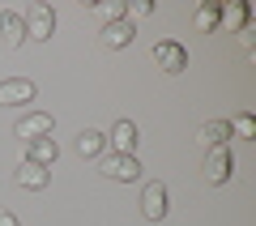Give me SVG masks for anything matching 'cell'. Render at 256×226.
I'll return each mask as SVG.
<instances>
[{"mask_svg":"<svg viewBox=\"0 0 256 226\" xmlns=\"http://www.w3.org/2000/svg\"><path fill=\"white\" fill-rule=\"evenodd\" d=\"M26 158L52 171V162L60 158V145H56V136H38V141H30V154H26Z\"/></svg>","mask_w":256,"mask_h":226,"instance_id":"15","label":"cell"},{"mask_svg":"<svg viewBox=\"0 0 256 226\" xmlns=\"http://www.w3.org/2000/svg\"><path fill=\"white\" fill-rule=\"evenodd\" d=\"M218 18H222V0H205L201 9H196V30L201 34H214L218 30Z\"/></svg>","mask_w":256,"mask_h":226,"instance_id":"16","label":"cell"},{"mask_svg":"<svg viewBox=\"0 0 256 226\" xmlns=\"http://www.w3.org/2000/svg\"><path fill=\"white\" fill-rule=\"evenodd\" d=\"M102 150H107V132H98V128H82L77 132V154L82 158H102Z\"/></svg>","mask_w":256,"mask_h":226,"instance_id":"14","label":"cell"},{"mask_svg":"<svg viewBox=\"0 0 256 226\" xmlns=\"http://www.w3.org/2000/svg\"><path fill=\"white\" fill-rule=\"evenodd\" d=\"M141 214L150 218V222H162L166 218V184H146L141 188Z\"/></svg>","mask_w":256,"mask_h":226,"instance_id":"7","label":"cell"},{"mask_svg":"<svg viewBox=\"0 0 256 226\" xmlns=\"http://www.w3.org/2000/svg\"><path fill=\"white\" fill-rule=\"evenodd\" d=\"M22 22H26V38H34V43H52V34H56V13H52V4H30Z\"/></svg>","mask_w":256,"mask_h":226,"instance_id":"4","label":"cell"},{"mask_svg":"<svg viewBox=\"0 0 256 226\" xmlns=\"http://www.w3.org/2000/svg\"><path fill=\"white\" fill-rule=\"evenodd\" d=\"M132 34H137V30H132V22H107V26H102V34H98V43L107 47V52H120V47H128L132 43Z\"/></svg>","mask_w":256,"mask_h":226,"instance_id":"10","label":"cell"},{"mask_svg":"<svg viewBox=\"0 0 256 226\" xmlns=\"http://www.w3.org/2000/svg\"><path fill=\"white\" fill-rule=\"evenodd\" d=\"M98 13L107 22H124V0H107V4H98Z\"/></svg>","mask_w":256,"mask_h":226,"instance_id":"19","label":"cell"},{"mask_svg":"<svg viewBox=\"0 0 256 226\" xmlns=\"http://www.w3.org/2000/svg\"><path fill=\"white\" fill-rule=\"evenodd\" d=\"M150 60H154V68H162V72H184L188 68V47L184 43H175V38H158L154 43V52H150Z\"/></svg>","mask_w":256,"mask_h":226,"instance_id":"1","label":"cell"},{"mask_svg":"<svg viewBox=\"0 0 256 226\" xmlns=\"http://www.w3.org/2000/svg\"><path fill=\"white\" fill-rule=\"evenodd\" d=\"M107 145H111V154H137V124L132 120H116L107 132Z\"/></svg>","mask_w":256,"mask_h":226,"instance_id":"6","label":"cell"},{"mask_svg":"<svg viewBox=\"0 0 256 226\" xmlns=\"http://www.w3.org/2000/svg\"><path fill=\"white\" fill-rule=\"evenodd\" d=\"M154 13V0H132V4H124V18L132 22V18H150Z\"/></svg>","mask_w":256,"mask_h":226,"instance_id":"18","label":"cell"},{"mask_svg":"<svg viewBox=\"0 0 256 226\" xmlns=\"http://www.w3.org/2000/svg\"><path fill=\"white\" fill-rule=\"evenodd\" d=\"M230 124V136H244V141H256V120L248 116V111H239L235 120H226Z\"/></svg>","mask_w":256,"mask_h":226,"instance_id":"17","label":"cell"},{"mask_svg":"<svg viewBox=\"0 0 256 226\" xmlns=\"http://www.w3.org/2000/svg\"><path fill=\"white\" fill-rule=\"evenodd\" d=\"M196 141H201L205 150H218V145L230 141V124H226V120H205L201 132H196Z\"/></svg>","mask_w":256,"mask_h":226,"instance_id":"13","label":"cell"},{"mask_svg":"<svg viewBox=\"0 0 256 226\" xmlns=\"http://www.w3.org/2000/svg\"><path fill=\"white\" fill-rule=\"evenodd\" d=\"M0 38H4V47H22L26 43V22H22L13 9L0 13Z\"/></svg>","mask_w":256,"mask_h":226,"instance_id":"12","label":"cell"},{"mask_svg":"<svg viewBox=\"0 0 256 226\" xmlns=\"http://www.w3.org/2000/svg\"><path fill=\"white\" fill-rule=\"evenodd\" d=\"M201 175L205 184H214V188H222V184L235 175V158H230L226 145H218V150H205V162H201Z\"/></svg>","mask_w":256,"mask_h":226,"instance_id":"2","label":"cell"},{"mask_svg":"<svg viewBox=\"0 0 256 226\" xmlns=\"http://www.w3.org/2000/svg\"><path fill=\"white\" fill-rule=\"evenodd\" d=\"M30 98H34V82H30V77L0 82V107H18V102H30Z\"/></svg>","mask_w":256,"mask_h":226,"instance_id":"9","label":"cell"},{"mask_svg":"<svg viewBox=\"0 0 256 226\" xmlns=\"http://www.w3.org/2000/svg\"><path fill=\"white\" fill-rule=\"evenodd\" d=\"M13 136H22V141H38V136H52V116L47 111H26V116L18 120V128H13Z\"/></svg>","mask_w":256,"mask_h":226,"instance_id":"5","label":"cell"},{"mask_svg":"<svg viewBox=\"0 0 256 226\" xmlns=\"http://www.w3.org/2000/svg\"><path fill=\"white\" fill-rule=\"evenodd\" d=\"M248 18H252V9H248L244 0H226L222 18H218V30L222 34H239V30H248Z\"/></svg>","mask_w":256,"mask_h":226,"instance_id":"8","label":"cell"},{"mask_svg":"<svg viewBox=\"0 0 256 226\" xmlns=\"http://www.w3.org/2000/svg\"><path fill=\"white\" fill-rule=\"evenodd\" d=\"M98 171L107 175V180H116V184H137V180H141V162H137V154H102Z\"/></svg>","mask_w":256,"mask_h":226,"instance_id":"3","label":"cell"},{"mask_svg":"<svg viewBox=\"0 0 256 226\" xmlns=\"http://www.w3.org/2000/svg\"><path fill=\"white\" fill-rule=\"evenodd\" d=\"M0 226H22V222H18L13 214H0Z\"/></svg>","mask_w":256,"mask_h":226,"instance_id":"20","label":"cell"},{"mask_svg":"<svg viewBox=\"0 0 256 226\" xmlns=\"http://www.w3.org/2000/svg\"><path fill=\"white\" fill-rule=\"evenodd\" d=\"M18 184H22V188H30V192H43L47 184H52V171H47V166H38V162H30V158H22Z\"/></svg>","mask_w":256,"mask_h":226,"instance_id":"11","label":"cell"}]
</instances>
